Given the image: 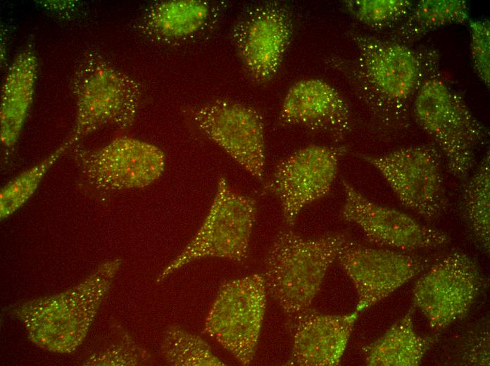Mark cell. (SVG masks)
Returning a JSON list of instances; mask_svg holds the SVG:
<instances>
[{"label": "cell", "instance_id": "obj_21", "mask_svg": "<svg viewBox=\"0 0 490 366\" xmlns=\"http://www.w3.org/2000/svg\"><path fill=\"white\" fill-rule=\"evenodd\" d=\"M465 217L475 239L486 252L490 248L489 151L481 160L463 193Z\"/></svg>", "mask_w": 490, "mask_h": 366}, {"label": "cell", "instance_id": "obj_8", "mask_svg": "<svg viewBox=\"0 0 490 366\" xmlns=\"http://www.w3.org/2000/svg\"><path fill=\"white\" fill-rule=\"evenodd\" d=\"M165 160L157 146L127 136L75 153L82 183L95 194L146 187L162 175Z\"/></svg>", "mask_w": 490, "mask_h": 366}, {"label": "cell", "instance_id": "obj_1", "mask_svg": "<svg viewBox=\"0 0 490 366\" xmlns=\"http://www.w3.org/2000/svg\"><path fill=\"white\" fill-rule=\"evenodd\" d=\"M348 37L356 55L331 56L327 63L346 80L378 126L386 132L403 127L420 88L437 74L439 53L357 30Z\"/></svg>", "mask_w": 490, "mask_h": 366}, {"label": "cell", "instance_id": "obj_22", "mask_svg": "<svg viewBox=\"0 0 490 366\" xmlns=\"http://www.w3.org/2000/svg\"><path fill=\"white\" fill-rule=\"evenodd\" d=\"M161 353L165 361L174 366L225 365L205 340L175 324L165 330Z\"/></svg>", "mask_w": 490, "mask_h": 366}, {"label": "cell", "instance_id": "obj_23", "mask_svg": "<svg viewBox=\"0 0 490 366\" xmlns=\"http://www.w3.org/2000/svg\"><path fill=\"white\" fill-rule=\"evenodd\" d=\"M70 147L65 141L49 156L20 173L1 189V217L12 214L33 195L49 168Z\"/></svg>", "mask_w": 490, "mask_h": 366}, {"label": "cell", "instance_id": "obj_17", "mask_svg": "<svg viewBox=\"0 0 490 366\" xmlns=\"http://www.w3.org/2000/svg\"><path fill=\"white\" fill-rule=\"evenodd\" d=\"M226 1L165 0L151 4L139 20L146 36L162 43L189 42L213 29L227 9Z\"/></svg>", "mask_w": 490, "mask_h": 366}, {"label": "cell", "instance_id": "obj_16", "mask_svg": "<svg viewBox=\"0 0 490 366\" xmlns=\"http://www.w3.org/2000/svg\"><path fill=\"white\" fill-rule=\"evenodd\" d=\"M358 316L357 311L327 315L308 308L294 315L291 324L293 345L287 365H339Z\"/></svg>", "mask_w": 490, "mask_h": 366}, {"label": "cell", "instance_id": "obj_15", "mask_svg": "<svg viewBox=\"0 0 490 366\" xmlns=\"http://www.w3.org/2000/svg\"><path fill=\"white\" fill-rule=\"evenodd\" d=\"M279 121L341 139L350 131L351 111L341 94L319 78L303 79L287 90L281 104Z\"/></svg>", "mask_w": 490, "mask_h": 366}, {"label": "cell", "instance_id": "obj_20", "mask_svg": "<svg viewBox=\"0 0 490 366\" xmlns=\"http://www.w3.org/2000/svg\"><path fill=\"white\" fill-rule=\"evenodd\" d=\"M469 7L463 0H422L389 34L388 39L408 44L429 32L470 20Z\"/></svg>", "mask_w": 490, "mask_h": 366}, {"label": "cell", "instance_id": "obj_3", "mask_svg": "<svg viewBox=\"0 0 490 366\" xmlns=\"http://www.w3.org/2000/svg\"><path fill=\"white\" fill-rule=\"evenodd\" d=\"M412 105L416 121L436 142L450 172L465 179L486 137L482 123L458 92L437 74L422 85Z\"/></svg>", "mask_w": 490, "mask_h": 366}, {"label": "cell", "instance_id": "obj_13", "mask_svg": "<svg viewBox=\"0 0 490 366\" xmlns=\"http://www.w3.org/2000/svg\"><path fill=\"white\" fill-rule=\"evenodd\" d=\"M341 184L342 219L360 227L371 242L406 251L436 248L449 242L447 233L370 201L346 179Z\"/></svg>", "mask_w": 490, "mask_h": 366}, {"label": "cell", "instance_id": "obj_9", "mask_svg": "<svg viewBox=\"0 0 490 366\" xmlns=\"http://www.w3.org/2000/svg\"><path fill=\"white\" fill-rule=\"evenodd\" d=\"M382 175L399 201L427 220L439 217L447 199L439 150L411 146L382 154L359 153Z\"/></svg>", "mask_w": 490, "mask_h": 366}, {"label": "cell", "instance_id": "obj_19", "mask_svg": "<svg viewBox=\"0 0 490 366\" xmlns=\"http://www.w3.org/2000/svg\"><path fill=\"white\" fill-rule=\"evenodd\" d=\"M413 306L382 336L367 346L365 363L370 366H418L433 342L414 329Z\"/></svg>", "mask_w": 490, "mask_h": 366}, {"label": "cell", "instance_id": "obj_11", "mask_svg": "<svg viewBox=\"0 0 490 366\" xmlns=\"http://www.w3.org/2000/svg\"><path fill=\"white\" fill-rule=\"evenodd\" d=\"M481 284L475 261L462 251L451 252L417 280L413 289L414 307L432 329H444L469 311Z\"/></svg>", "mask_w": 490, "mask_h": 366}, {"label": "cell", "instance_id": "obj_26", "mask_svg": "<svg viewBox=\"0 0 490 366\" xmlns=\"http://www.w3.org/2000/svg\"><path fill=\"white\" fill-rule=\"evenodd\" d=\"M463 359L471 365H489V333L485 329L483 333L472 338Z\"/></svg>", "mask_w": 490, "mask_h": 366}, {"label": "cell", "instance_id": "obj_6", "mask_svg": "<svg viewBox=\"0 0 490 366\" xmlns=\"http://www.w3.org/2000/svg\"><path fill=\"white\" fill-rule=\"evenodd\" d=\"M263 275L253 274L224 283L206 315L203 331L241 365L256 354L266 306Z\"/></svg>", "mask_w": 490, "mask_h": 366}, {"label": "cell", "instance_id": "obj_14", "mask_svg": "<svg viewBox=\"0 0 490 366\" xmlns=\"http://www.w3.org/2000/svg\"><path fill=\"white\" fill-rule=\"evenodd\" d=\"M337 259L356 287L358 313L389 296L427 266L425 260L417 256L365 247L350 240Z\"/></svg>", "mask_w": 490, "mask_h": 366}, {"label": "cell", "instance_id": "obj_10", "mask_svg": "<svg viewBox=\"0 0 490 366\" xmlns=\"http://www.w3.org/2000/svg\"><path fill=\"white\" fill-rule=\"evenodd\" d=\"M189 116L203 134L246 172L262 180L265 167L263 119L253 107L217 99L191 108Z\"/></svg>", "mask_w": 490, "mask_h": 366}, {"label": "cell", "instance_id": "obj_7", "mask_svg": "<svg viewBox=\"0 0 490 366\" xmlns=\"http://www.w3.org/2000/svg\"><path fill=\"white\" fill-rule=\"evenodd\" d=\"M294 15L279 1L248 6L234 23L231 40L246 75L258 85L276 77L291 42Z\"/></svg>", "mask_w": 490, "mask_h": 366}, {"label": "cell", "instance_id": "obj_25", "mask_svg": "<svg viewBox=\"0 0 490 366\" xmlns=\"http://www.w3.org/2000/svg\"><path fill=\"white\" fill-rule=\"evenodd\" d=\"M470 34V55L476 74L489 88L490 24L488 20H468Z\"/></svg>", "mask_w": 490, "mask_h": 366}, {"label": "cell", "instance_id": "obj_24", "mask_svg": "<svg viewBox=\"0 0 490 366\" xmlns=\"http://www.w3.org/2000/svg\"><path fill=\"white\" fill-rule=\"evenodd\" d=\"M342 4L353 18L374 29L398 24L414 6L413 1L408 0H346Z\"/></svg>", "mask_w": 490, "mask_h": 366}, {"label": "cell", "instance_id": "obj_12", "mask_svg": "<svg viewBox=\"0 0 490 366\" xmlns=\"http://www.w3.org/2000/svg\"><path fill=\"white\" fill-rule=\"evenodd\" d=\"M345 151L343 146L312 144L278 163L265 189L280 201L286 225H293L305 206L327 195Z\"/></svg>", "mask_w": 490, "mask_h": 366}, {"label": "cell", "instance_id": "obj_2", "mask_svg": "<svg viewBox=\"0 0 490 366\" xmlns=\"http://www.w3.org/2000/svg\"><path fill=\"white\" fill-rule=\"evenodd\" d=\"M348 241L346 233L309 239L291 230L279 232L263 262L261 274L267 294L290 317L307 310Z\"/></svg>", "mask_w": 490, "mask_h": 366}, {"label": "cell", "instance_id": "obj_4", "mask_svg": "<svg viewBox=\"0 0 490 366\" xmlns=\"http://www.w3.org/2000/svg\"><path fill=\"white\" fill-rule=\"evenodd\" d=\"M71 86L76 114L66 141L70 147L102 126L127 129L134 122L142 96L140 84L98 55L89 53L83 58Z\"/></svg>", "mask_w": 490, "mask_h": 366}, {"label": "cell", "instance_id": "obj_5", "mask_svg": "<svg viewBox=\"0 0 490 366\" xmlns=\"http://www.w3.org/2000/svg\"><path fill=\"white\" fill-rule=\"evenodd\" d=\"M257 208L255 200L234 191L221 177L210 208L198 231L159 274L161 282L194 260L219 258L235 262L247 257Z\"/></svg>", "mask_w": 490, "mask_h": 366}, {"label": "cell", "instance_id": "obj_18", "mask_svg": "<svg viewBox=\"0 0 490 366\" xmlns=\"http://www.w3.org/2000/svg\"><path fill=\"white\" fill-rule=\"evenodd\" d=\"M38 62L32 49L22 51L4 79L0 101V139L11 148L18 141L32 103Z\"/></svg>", "mask_w": 490, "mask_h": 366}]
</instances>
